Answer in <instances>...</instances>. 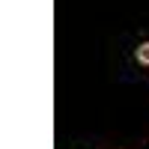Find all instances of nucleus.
I'll return each mask as SVG.
<instances>
[{
  "mask_svg": "<svg viewBox=\"0 0 149 149\" xmlns=\"http://www.w3.org/2000/svg\"><path fill=\"white\" fill-rule=\"evenodd\" d=\"M134 60H137V66H146V69H149V42H140V45H137Z\"/></svg>",
  "mask_w": 149,
  "mask_h": 149,
  "instance_id": "f257e3e1",
  "label": "nucleus"
}]
</instances>
